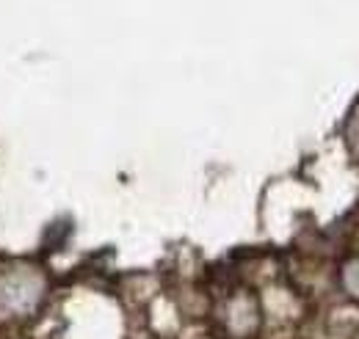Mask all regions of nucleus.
I'll list each match as a JSON object with an SVG mask.
<instances>
[{"label":"nucleus","mask_w":359,"mask_h":339,"mask_svg":"<svg viewBox=\"0 0 359 339\" xmlns=\"http://www.w3.org/2000/svg\"><path fill=\"white\" fill-rule=\"evenodd\" d=\"M346 287L354 293V296H359V259H354V262H348V268H346Z\"/></svg>","instance_id":"obj_2"},{"label":"nucleus","mask_w":359,"mask_h":339,"mask_svg":"<svg viewBox=\"0 0 359 339\" xmlns=\"http://www.w3.org/2000/svg\"><path fill=\"white\" fill-rule=\"evenodd\" d=\"M47 298V276L31 262L0 265V326L31 320Z\"/></svg>","instance_id":"obj_1"}]
</instances>
